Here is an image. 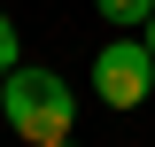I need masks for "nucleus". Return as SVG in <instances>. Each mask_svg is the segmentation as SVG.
I'll list each match as a JSON object with an SVG mask.
<instances>
[{"instance_id": "obj_1", "label": "nucleus", "mask_w": 155, "mask_h": 147, "mask_svg": "<svg viewBox=\"0 0 155 147\" xmlns=\"http://www.w3.org/2000/svg\"><path fill=\"white\" fill-rule=\"evenodd\" d=\"M0 124L16 132L23 147H54V139H78V93L62 85V70L16 62V70L0 77Z\"/></svg>"}, {"instance_id": "obj_2", "label": "nucleus", "mask_w": 155, "mask_h": 147, "mask_svg": "<svg viewBox=\"0 0 155 147\" xmlns=\"http://www.w3.org/2000/svg\"><path fill=\"white\" fill-rule=\"evenodd\" d=\"M93 93L109 101V109H147V93H155V54H147L140 31H116L109 47L93 54Z\"/></svg>"}, {"instance_id": "obj_3", "label": "nucleus", "mask_w": 155, "mask_h": 147, "mask_svg": "<svg viewBox=\"0 0 155 147\" xmlns=\"http://www.w3.org/2000/svg\"><path fill=\"white\" fill-rule=\"evenodd\" d=\"M93 16L109 23V31H147V16H155V0H93Z\"/></svg>"}, {"instance_id": "obj_4", "label": "nucleus", "mask_w": 155, "mask_h": 147, "mask_svg": "<svg viewBox=\"0 0 155 147\" xmlns=\"http://www.w3.org/2000/svg\"><path fill=\"white\" fill-rule=\"evenodd\" d=\"M23 62V39H16V16H8V8H0V77L16 70Z\"/></svg>"}, {"instance_id": "obj_5", "label": "nucleus", "mask_w": 155, "mask_h": 147, "mask_svg": "<svg viewBox=\"0 0 155 147\" xmlns=\"http://www.w3.org/2000/svg\"><path fill=\"white\" fill-rule=\"evenodd\" d=\"M140 39H147V54H155V16H147V31H140Z\"/></svg>"}, {"instance_id": "obj_6", "label": "nucleus", "mask_w": 155, "mask_h": 147, "mask_svg": "<svg viewBox=\"0 0 155 147\" xmlns=\"http://www.w3.org/2000/svg\"><path fill=\"white\" fill-rule=\"evenodd\" d=\"M54 147H78V139H54Z\"/></svg>"}]
</instances>
